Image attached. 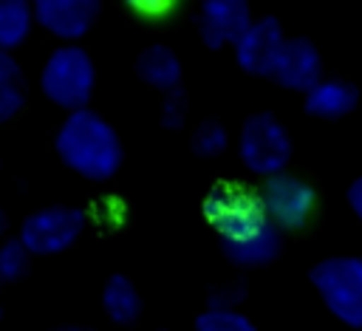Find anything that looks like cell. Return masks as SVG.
<instances>
[{"label":"cell","mask_w":362,"mask_h":331,"mask_svg":"<svg viewBox=\"0 0 362 331\" xmlns=\"http://www.w3.org/2000/svg\"><path fill=\"white\" fill-rule=\"evenodd\" d=\"M54 150L68 170L90 181L113 178L124 161L119 130L93 108L74 110L59 122Z\"/></svg>","instance_id":"1"},{"label":"cell","mask_w":362,"mask_h":331,"mask_svg":"<svg viewBox=\"0 0 362 331\" xmlns=\"http://www.w3.org/2000/svg\"><path fill=\"white\" fill-rule=\"evenodd\" d=\"M96 88V62L88 48L76 42L57 45L40 65V91L68 113L88 108Z\"/></svg>","instance_id":"2"},{"label":"cell","mask_w":362,"mask_h":331,"mask_svg":"<svg viewBox=\"0 0 362 331\" xmlns=\"http://www.w3.org/2000/svg\"><path fill=\"white\" fill-rule=\"evenodd\" d=\"M255 190H257V201L266 221L277 226L283 235L305 232L320 215V192L300 173L286 170V173L260 178Z\"/></svg>","instance_id":"3"},{"label":"cell","mask_w":362,"mask_h":331,"mask_svg":"<svg viewBox=\"0 0 362 331\" xmlns=\"http://www.w3.org/2000/svg\"><path fill=\"white\" fill-rule=\"evenodd\" d=\"M201 209H204V218L209 221V226L218 232L221 246L243 240V238L255 235L263 223H269L263 209H260L257 190L240 184L238 178L215 181L206 190Z\"/></svg>","instance_id":"4"},{"label":"cell","mask_w":362,"mask_h":331,"mask_svg":"<svg viewBox=\"0 0 362 331\" xmlns=\"http://www.w3.org/2000/svg\"><path fill=\"white\" fill-rule=\"evenodd\" d=\"M294 141L283 119L272 110H257L243 119L238 130V158L257 178H269L288 170Z\"/></svg>","instance_id":"5"},{"label":"cell","mask_w":362,"mask_h":331,"mask_svg":"<svg viewBox=\"0 0 362 331\" xmlns=\"http://www.w3.org/2000/svg\"><path fill=\"white\" fill-rule=\"evenodd\" d=\"M311 286L348 328H362V255H331L311 266Z\"/></svg>","instance_id":"6"},{"label":"cell","mask_w":362,"mask_h":331,"mask_svg":"<svg viewBox=\"0 0 362 331\" xmlns=\"http://www.w3.org/2000/svg\"><path fill=\"white\" fill-rule=\"evenodd\" d=\"M88 226L85 209L74 204H48L28 212L17 229V238L34 257H51L68 252Z\"/></svg>","instance_id":"7"},{"label":"cell","mask_w":362,"mask_h":331,"mask_svg":"<svg viewBox=\"0 0 362 331\" xmlns=\"http://www.w3.org/2000/svg\"><path fill=\"white\" fill-rule=\"evenodd\" d=\"M286 42L288 37L277 17L272 14L255 17V23L246 28V34L235 45V62L252 76H274V68Z\"/></svg>","instance_id":"8"},{"label":"cell","mask_w":362,"mask_h":331,"mask_svg":"<svg viewBox=\"0 0 362 331\" xmlns=\"http://www.w3.org/2000/svg\"><path fill=\"white\" fill-rule=\"evenodd\" d=\"M252 23L255 14L243 0H204L195 14L198 37L212 51H221L226 45L235 48Z\"/></svg>","instance_id":"9"},{"label":"cell","mask_w":362,"mask_h":331,"mask_svg":"<svg viewBox=\"0 0 362 331\" xmlns=\"http://www.w3.org/2000/svg\"><path fill=\"white\" fill-rule=\"evenodd\" d=\"M99 0H37L34 14L37 25L51 31L65 42L82 40L99 20Z\"/></svg>","instance_id":"10"},{"label":"cell","mask_w":362,"mask_h":331,"mask_svg":"<svg viewBox=\"0 0 362 331\" xmlns=\"http://www.w3.org/2000/svg\"><path fill=\"white\" fill-rule=\"evenodd\" d=\"M325 62H322V54L317 48L314 40L297 34V37H288L280 59H277V68H274V82L288 88V91H300L303 96L325 79Z\"/></svg>","instance_id":"11"},{"label":"cell","mask_w":362,"mask_h":331,"mask_svg":"<svg viewBox=\"0 0 362 331\" xmlns=\"http://www.w3.org/2000/svg\"><path fill=\"white\" fill-rule=\"evenodd\" d=\"M356 102H359V88L342 76H325L303 96L305 113L314 119H325V122L345 119L356 108Z\"/></svg>","instance_id":"12"},{"label":"cell","mask_w":362,"mask_h":331,"mask_svg":"<svg viewBox=\"0 0 362 331\" xmlns=\"http://www.w3.org/2000/svg\"><path fill=\"white\" fill-rule=\"evenodd\" d=\"M136 74L141 82H147L150 88H158L164 93L181 88V76H184V62L181 57L164 45V42H150L147 48H141V54L136 57Z\"/></svg>","instance_id":"13"},{"label":"cell","mask_w":362,"mask_h":331,"mask_svg":"<svg viewBox=\"0 0 362 331\" xmlns=\"http://www.w3.org/2000/svg\"><path fill=\"white\" fill-rule=\"evenodd\" d=\"M144 300L139 286L127 277V274H107V280L102 283V311L113 325H136L141 317Z\"/></svg>","instance_id":"14"},{"label":"cell","mask_w":362,"mask_h":331,"mask_svg":"<svg viewBox=\"0 0 362 331\" xmlns=\"http://www.w3.org/2000/svg\"><path fill=\"white\" fill-rule=\"evenodd\" d=\"M221 249H223V255L235 266H246V269L266 266V263L280 257V252H283V232L277 226H272V223H263L255 235H249L243 240H235V243H223Z\"/></svg>","instance_id":"15"},{"label":"cell","mask_w":362,"mask_h":331,"mask_svg":"<svg viewBox=\"0 0 362 331\" xmlns=\"http://www.w3.org/2000/svg\"><path fill=\"white\" fill-rule=\"evenodd\" d=\"M34 25H37V14L31 3L3 0L0 3V51L14 54V48H20L28 40Z\"/></svg>","instance_id":"16"},{"label":"cell","mask_w":362,"mask_h":331,"mask_svg":"<svg viewBox=\"0 0 362 331\" xmlns=\"http://www.w3.org/2000/svg\"><path fill=\"white\" fill-rule=\"evenodd\" d=\"M25 105V79L14 54L0 51V116L8 122Z\"/></svg>","instance_id":"17"},{"label":"cell","mask_w":362,"mask_h":331,"mask_svg":"<svg viewBox=\"0 0 362 331\" xmlns=\"http://www.w3.org/2000/svg\"><path fill=\"white\" fill-rule=\"evenodd\" d=\"M195 331H257V325L235 306H209L195 317Z\"/></svg>","instance_id":"18"},{"label":"cell","mask_w":362,"mask_h":331,"mask_svg":"<svg viewBox=\"0 0 362 331\" xmlns=\"http://www.w3.org/2000/svg\"><path fill=\"white\" fill-rule=\"evenodd\" d=\"M226 144H229V130H226L221 122H215V119H204V122L192 130V136H189V147H192V153L201 156V158H215V156H221V153L226 150Z\"/></svg>","instance_id":"19"},{"label":"cell","mask_w":362,"mask_h":331,"mask_svg":"<svg viewBox=\"0 0 362 331\" xmlns=\"http://www.w3.org/2000/svg\"><path fill=\"white\" fill-rule=\"evenodd\" d=\"M31 252L25 249V243L14 235V238H6L3 243H0V280L3 283H14V280H20L25 272H28V266H31Z\"/></svg>","instance_id":"20"},{"label":"cell","mask_w":362,"mask_h":331,"mask_svg":"<svg viewBox=\"0 0 362 331\" xmlns=\"http://www.w3.org/2000/svg\"><path fill=\"white\" fill-rule=\"evenodd\" d=\"M184 122H187V96L184 88H175L161 102V124L170 130H181Z\"/></svg>","instance_id":"21"},{"label":"cell","mask_w":362,"mask_h":331,"mask_svg":"<svg viewBox=\"0 0 362 331\" xmlns=\"http://www.w3.org/2000/svg\"><path fill=\"white\" fill-rule=\"evenodd\" d=\"M130 11L139 14L141 20H158V23H161L164 17L173 14V6H170V3H158V6H156V3H147V6H144V3H133Z\"/></svg>","instance_id":"22"},{"label":"cell","mask_w":362,"mask_h":331,"mask_svg":"<svg viewBox=\"0 0 362 331\" xmlns=\"http://www.w3.org/2000/svg\"><path fill=\"white\" fill-rule=\"evenodd\" d=\"M345 198H348V207H351L354 218L362 223V175H356V178L348 184V192H345Z\"/></svg>","instance_id":"23"},{"label":"cell","mask_w":362,"mask_h":331,"mask_svg":"<svg viewBox=\"0 0 362 331\" xmlns=\"http://www.w3.org/2000/svg\"><path fill=\"white\" fill-rule=\"evenodd\" d=\"M51 331H93V328H85V325H59V328H51Z\"/></svg>","instance_id":"24"}]
</instances>
